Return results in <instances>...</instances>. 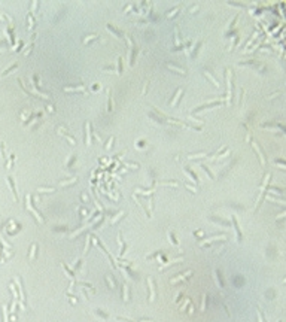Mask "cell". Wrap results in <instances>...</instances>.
Here are the masks:
<instances>
[{"label":"cell","mask_w":286,"mask_h":322,"mask_svg":"<svg viewBox=\"0 0 286 322\" xmlns=\"http://www.w3.org/2000/svg\"><path fill=\"white\" fill-rule=\"evenodd\" d=\"M95 37H97V36H95V35H91V36H88V37H85V39H84V43H88L89 40H93V39H95Z\"/></svg>","instance_id":"f35d334b"},{"label":"cell","mask_w":286,"mask_h":322,"mask_svg":"<svg viewBox=\"0 0 286 322\" xmlns=\"http://www.w3.org/2000/svg\"><path fill=\"white\" fill-rule=\"evenodd\" d=\"M182 94H183V88H179V90L176 91V94H174V98L171 100V106H173V107L177 105V102H179V98H180Z\"/></svg>","instance_id":"9c48e42d"},{"label":"cell","mask_w":286,"mask_h":322,"mask_svg":"<svg viewBox=\"0 0 286 322\" xmlns=\"http://www.w3.org/2000/svg\"><path fill=\"white\" fill-rule=\"evenodd\" d=\"M213 276H215V282L218 283V286L222 288V282H221V279H219V271H213Z\"/></svg>","instance_id":"d4e9b609"},{"label":"cell","mask_w":286,"mask_h":322,"mask_svg":"<svg viewBox=\"0 0 286 322\" xmlns=\"http://www.w3.org/2000/svg\"><path fill=\"white\" fill-rule=\"evenodd\" d=\"M137 194H140V195H151V194H152V192H154V188H152V190H145V191H143V190H137Z\"/></svg>","instance_id":"ffe728a7"},{"label":"cell","mask_w":286,"mask_h":322,"mask_svg":"<svg viewBox=\"0 0 286 322\" xmlns=\"http://www.w3.org/2000/svg\"><path fill=\"white\" fill-rule=\"evenodd\" d=\"M189 274H192V270H188V271H185L183 274H180V276H177V277H174L170 280V283H177V282H180V280H183L185 277H188Z\"/></svg>","instance_id":"8992f818"},{"label":"cell","mask_w":286,"mask_h":322,"mask_svg":"<svg viewBox=\"0 0 286 322\" xmlns=\"http://www.w3.org/2000/svg\"><path fill=\"white\" fill-rule=\"evenodd\" d=\"M270 177H271V174H267L265 176V179H264V183H262V186H261V192H259V197H258V200H256V204H255V210L258 209V206H259L261 200H262V197H264V192H265V188H267V185H268V181Z\"/></svg>","instance_id":"7a4b0ae2"},{"label":"cell","mask_w":286,"mask_h":322,"mask_svg":"<svg viewBox=\"0 0 286 322\" xmlns=\"http://www.w3.org/2000/svg\"><path fill=\"white\" fill-rule=\"evenodd\" d=\"M81 213H82V215H85V216H87V210H85V209H81Z\"/></svg>","instance_id":"db71d44e"},{"label":"cell","mask_w":286,"mask_h":322,"mask_svg":"<svg viewBox=\"0 0 286 322\" xmlns=\"http://www.w3.org/2000/svg\"><path fill=\"white\" fill-rule=\"evenodd\" d=\"M35 252H36V245H33V246H31V252H30V260L35 258Z\"/></svg>","instance_id":"60d3db41"},{"label":"cell","mask_w":286,"mask_h":322,"mask_svg":"<svg viewBox=\"0 0 286 322\" xmlns=\"http://www.w3.org/2000/svg\"><path fill=\"white\" fill-rule=\"evenodd\" d=\"M201 169H203V170H204V172H206V173H207V176H209V177H210V179H213V173H212V172H210V170H209V167H207V165L201 164Z\"/></svg>","instance_id":"83f0119b"},{"label":"cell","mask_w":286,"mask_h":322,"mask_svg":"<svg viewBox=\"0 0 286 322\" xmlns=\"http://www.w3.org/2000/svg\"><path fill=\"white\" fill-rule=\"evenodd\" d=\"M95 312H97V315H100V316H101V318H104V319L107 318V315H104L103 312H101V310H95Z\"/></svg>","instance_id":"f907efd6"},{"label":"cell","mask_w":286,"mask_h":322,"mask_svg":"<svg viewBox=\"0 0 286 322\" xmlns=\"http://www.w3.org/2000/svg\"><path fill=\"white\" fill-rule=\"evenodd\" d=\"M39 192H54V188H39Z\"/></svg>","instance_id":"8d00e7d4"},{"label":"cell","mask_w":286,"mask_h":322,"mask_svg":"<svg viewBox=\"0 0 286 322\" xmlns=\"http://www.w3.org/2000/svg\"><path fill=\"white\" fill-rule=\"evenodd\" d=\"M107 30H110V31H112V33H113L115 36H121V33H119V31H118L116 28H113V26H112V24H107Z\"/></svg>","instance_id":"f1b7e54d"},{"label":"cell","mask_w":286,"mask_h":322,"mask_svg":"<svg viewBox=\"0 0 286 322\" xmlns=\"http://www.w3.org/2000/svg\"><path fill=\"white\" fill-rule=\"evenodd\" d=\"M147 283H149V289H151L149 301H154V300H155V286H154V280H152V277H147Z\"/></svg>","instance_id":"5b68a950"},{"label":"cell","mask_w":286,"mask_h":322,"mask_svg":"<svg viewBox=\"0 0 286 322\" xmlns=\"http://www.w3.org/2000/svg\"><path fill=\"white\" fill-rule=\"evenodd\" d=\"M233 224H234V230H235V237H237V242L242 240V234H240V228H238V224H237V219L235 216H233Z\"/></svg>","instance_id":"30bf717a"},{"label":"cell","mask_w":286,"mask_h":322,"mask_svg":"<svg viewBox=\"0 0 286 322\" xmlns=\"http://www.w3.org/2000/svg\"><path fill=\"white\" fill-rule=\"evenodd\" d=\"M228 155H230V149H226V151H225V152H224V154H221L219 157H215V158H213V160H222V158L228 157Z\"/></svg>","instance_id":"1f68e13d"},{"label":"cell","mask_w":286,"mask_h":322,"mask_svg":"<svg viewBox=\"0 0 286 322\" xmlns=\"http://www.w3.org/2000/svg\"><path fill=\"white\" fill-rule=\"evenodd\" d=\"M235 40H237V36H234V37H233V40H231V46H230V51H233V49H234V46H235Z\"/></svg>","instance_id":"b9f144b4"},{"label":"cell","mask_w":286,"mask_h":322,"mask_svg":"<svg viewBox=\"0 0 286 322\" xmlns=\"http://www.w3.org/2000/svg\"><path fill=\"white\" fill-rule=\"evenodd\" d=\"M167 67L171 70H176V72H179V73H182V75H185V70L180 69V67H174V66H171V64H167Z\"/></svg>","instance_id":"f546056e"},{"label":"cell","mask_w":286,"mask_h":322,"mask_svg":"<svg viewBox=\"0 0 286 322\" xmlns=\"http://www.w3.org/2000/svg\"><path fill=\"white\" fill-rule=\"evenodd\" d=\"M93 90H94V91H98V90H101V85L97 82V84H94V85H93Z\"/></svg>","instance_id":"c3c4849f"},{"label":"cell","mask_w":286,"mask_h":322,"mask_svg":"<svg viewBox=\"0 0 286 322\" xmlns=\"http://www.w3.org/2000/svg\"><path fill=\"white\" fill-rule=\"evenodd\" d=\"M201 157H207V154H204V152H201V154H191V155H188V158L189 160H197V158H201Z\"/></svg>","instance_id":"44dd1931"},{"label":"cell","mask_w":286,"mask_h":322,"mask_svg":"<svg viewBox=\"0 0 286 322\" xmlns=\"http://www.w3.org/2000/svg\"><path fill=\"white\" fill-rule=\"evenodd\" d=\"M188 303H189V298H186V300H185V303H183V306H182V310H185V307L188 306Z\"/></svg>","instance_id":"816d5d0a"},{"label":"cell","mask_w":286,"mask_h":322,"mask_svg":"<svg viewBox=\"0 0 286 322\" xmlns=\"http://www.w3.org/2000/svg\"><path fill=\"white\" fill-rule=\"evenodd\" d=\"M206 298H207V295L203 294V303H201V310H203V312H204V309H206Z\"/></svg>","instance_id":"74e56055"},{"label":"cell","mask_w":286,"mask_h":322,"mask_svg":"<svg viewBox=\"0 0 286 322\" xmlns=\"http://www.w3.org/2000/svg\"><path fill=\"white\" fill-rule=\"evenodd\" d=\"M89 245H91V236H87V239H85V249H84V253L87 255L88 251H89Z\"/></svg>","instance_id":"d6986e66"},{"label":"cell","mask_w":286,"mask_h":322,"mask_svg":"<svg viewBox=\"0 0 286 322\" xmlns=\"http://www.w3.org/2000/svg\"><path fill=\"white\" fill-rule=\"evenodd\" d=\"M112 110V93L110 90H107V112Z\"/></svg>","instance_id":"ac0fdd59"},{"label":"cell","mask_w":286,"mask_h":322,"mask_svg":"<svg viewBox=\"0 0 286 322\" xmlns=\"http://www.w3.org/2000/svg\"><path fill=\"white\" fill-rule=\"evenodd\" d=\"M124 301H128V286L124 285Z\"/></svg>","instance_id":"d6a6232c"},{"label":"cell","mask_w":286,"mask_h":322,"mask_svg":"<svg viewBox=\"0 0 286 322\" xmlns=\"http://www.w3.org/2000/svg\"><path fill=\"white\" fill-rule=\"evenodd\" d=\"M204 75H206V76H207V78L210 79L212 82H213V85H215L216 88H219V87H221V84H219V82H218L216 79H215L213 76H212V73H210V72H207V70H206V72H204Z\"/></svg>","instance_id":"9a60e30c"},{"label":"cell","mask_w":286,"mask_h":322,"mask_svg":"<svg viewBox=\"0 0 286 322\" xmlns=\"http://www.w3.org/2000/svg\"><path fill=\"white\" fill-rule=\"evenodd\" d=\"M174 36H176V39H174V42H176V48H179V45H180V39H179V30H177V27L174 28Z\"/></svg>","instance_id":"cb8c5ba5"},{"label":"cell","mask_w":286,"mask_h":322,"mask_svg":"<svg viewBox=\"0 0 286 322\" xmlns=\"http://www.w3.org/2000/svg\"><path fill=\"white\" fill-rule=\"evenodd\" d=\"M270 201H276V203H279V204H285V201L283 200H276V198H273V197H268Z\"/></svg>","instance_id":"7dc6e473"},{"label":"cell","mask_w":286,"mask_h":322,"mask_svg":"<svg viewBox=\"0 0 286 322\" xmlns=\"http://www.w3.org/2000/svg\"><path fill=\"white\" fill-rule=\"evenodd\" d=\"M168 239H170V242L174 245V246H177V240L174 239V236H173V233H168Z\"/></svg>","instance_id":"836d02e7"},{"label":"cell","mask_w":286,"mask_h":322,"mask_svg":"<svg viewBox=\"0 0 286 322\" xmlns=\"http://www.w3.org/2000/svg\"><path fill=\"white\" fill-rule=\"evenodd\" d=\"M225 239V236L224 234H221V236H213V237H210V239H207V240H203V242H200V245L201 246H204V245H207V243H212V242H215V240H224Z\"/></svg>","instance_id":"ba28073f"},{"label":"cell","mask_w":286,"mask_h":322,"mask_svg":"<svg viewBox=\"0 0 286 322\" xmlns=\"http://www.w3.org/2000/svg\"><path fill=\"white\" fill-rule=\"evenodd\" d=\"M113 140H115V137H110V139H109V142H107V145H106V149H107V151H110V149H112V143H113Z\"/></svg>","instance_id":"e575fe53"},{"label":"cell","mask_w":286,"mask_h":322,"mask_svg":"<svg viewBox=\"0 0 286 322\" xmlns=\"http://www.w3.org/2000/svg\"><path fill=\"white\" fill-rule=\"evenodd\" d=\"M276 164H279L282 169H286V164H285V161H282V160H276Z\"/></svg>","instance_id":"ee69618b"},{"label":"cell","mask_w":286,"mask_h":322,"mask_svg":"<svg viewBox=\"0 0 286 322\" xmlns=\"http://www.w3.org/2000/svg\"><path fill=\"white\" fill-rule=\"evenodd\" d=\"M189 313H191V315L194 313V306H191V307H189Z\"/></svg>","instance_id":"9f6ffc18"},{"label":"cell","mask_w":286,"mask_h":322,"mask_svg":"<svg viewBox=\"0 0 286 322\" xmlns=\"http://www.w3.org/2000/svg\"><path fill=\"white\" fill-rule=\"evenodd\" d=\"M33 27H35V18H33V14H30L28 15V28L33 30Z\"/></svg>","instance_id":"484cf974"},{"label":"cell","mask_w":286,"mask_h":322,"mask_svg":"<svg viewBox=\"0 0 286 322\" xmlns=\"http://www.w3.org/2000/svg\"><path fill=\"white\" fill-rule=\"evenodd\" d=\"M183 172H185V174H186L188 177H191V179H192V182L195 183V185H197V183L200 182V181H198V177H197V174L194 173L192 170H189V167H185V169H183Z\"/></svg>","instance_id":"277c9868"},{"label":"cell","mask_w":286,"mask_h":322,"mask_svg":"<svg viewBox=\"0 0 286 322\" xmlns=\"http://www.w3.org/2000/svg\"><path fill=\"white\" fill-rule=\"evenodd\" d=\"M17 301H18V300L14 298V303H12V306H10V312H12V313H14V312H15V309H17Z\"/></svg>","instance_id":"7bdbcfd3"},{"label":"cell","mask_w":286,"mask_h":322,"mask_svg":"<svg viewBox=\"0 0 286 322\" xmlns=\"http://www.w3.org/2000/svg\"><path fill=\"white\" fill-rule=\"evenodd\" d=\"M124 215H125V212H119V213H116V216H115V218L112 219V224H115L116 221H119V219H121V218L124 216Z\"/></svg>","instance_id":"4dcf8cb0"},{"label":"cell","mask_w":286,"mask_h":322,"mask_svg":"<svg viewBox=\"0 0 286 322\" xmlns=\"http://www.w3.org/2000/svg\"><path fill=\"white\" fill-rule=\"evenodd\" d=\"M61 265H63V269L66 270V273L69 274V277H72V279H73V276H75V274H73V271H72V270H70L69 267H67V264H64V262H61Z\"/></svg>","instance_id":"603a6c76"},{"label":"cell","mask_w":286,"mask_h":322,"mask_svg":"<svg viewBox=\"0 0 286 322\" xmlns=\"http://www.w3.org/2000/svg\"><path fill=\"white\" fill-rule=\"evenodd\" d=\"M258 322H264V319H262V313H261L259 309H258Z\"/></svg>","instance_id":"681fc988"},{"label":"cell","mask_w":286,"mask_h":322,"mask_svg":"<svg viewBox=\"0 0 286 322\" xmlns=\"http://www.w3.org/2000/svg\"><path fill=\"white\" fill-rule=\"evenodd\" d=\"M8 183H9V186H10V191L14 192V197H15V200H18V195H17V188H15V183H14V179L9 176L8 177Z\"/></svg>","instance_id":"7c38bea8"},{"label":"cell","mask_w":286,"mask_h":322,"mask_svg":"<svg viewBox=\"0 0 286 322\" xmlns=\"http://www.w3.org/2000/svg\"><path fill=\"white\" fill-rule=\"evenodd\" d=\"M87 145H91V122H87Z\"/></svg>","instance_id":"5bb4252c"},{"label":"cell","mask_w":286,"mask_h":322,"mask_svg":"<svg viewBox=\"0 0 286 322\" xmlns=\"http://www.w3.org/2000/svg\"><path fill=\"white\" fill-rule=\"evenodd\" d=\"M27 209H28L30 212H31V213H33V215H35V216H36V219H37V221H39L40 224H43V218L40 216V213H39V212H37L36 209H33V206H27Z\"/></svg>","instance_id":"8fae6325"},{"label":"cell","mask_w":286,"mask_h":322,"mask_svg":"<svg viewBox=\"0 0 286 322\" xmlns=\"http://www.w3.org/2000/svg\"><path fill=\"white\" fill-rule=\"evenodd\" d=\"M67 93L69 91H85V85H78V87H67V88H64Z\"/></svg>","instance_id":"e0dca14e"},{"label":"cell","mask_w":286,"mask_h":322,"mask_svg":"<svg viewBox=\"0 0 286 322\" xmlns=\"http://www.w3.org/2000/svg\"><path fill=\"white\" fill-rule=\"evenodd\" d=\"M233 100V70L226 69V103L231 105Z\"/></svg>","instance_id":"6da1fadb"},{"label":"cell","mask_w":286,"mask_h":322,"mask_svg":"<svg viewBox=\"0 0 286 322\" xmlns=\"http://www.w3.org/2000/svg\"><path fill=\"white\" fill-rule=\"evenodd\" d=\"M177 10H180V6H176V8H174V9H171V10H170V12H168V14H167V17H168V18H171V17H174V15H176V12H177Z\"/></svg>","instance_id":"4316f807"},{"label":"cell","mask_w":286,"mask_h":322,"mask_svg":"<svg viewBox=\"0 0 286 322\" xmlns=\"http://www.w3.org/2000/svg\"><path fill=\"white\" fill-rule=\"evenodd\" d=\"M186 186H188V190H192V192H197V190H195V188H192L191 185H186Z\"/></svg>","instance_id":"f5cc1de1"},{"label":"cell","mask_w":286,"mask_h":322,"mask_svg":"<svg viewBox=\"0 0 286 322\" xmlns=\"http://www.w3.org/2000/svg\"><path fill=\"white\" fill-rule=\"evenodd\" d=\"M12 69H17V64H14V66H10V67H8L6 70H3V73L2 75H8V72L9 70H12Z\"/></svg>","instance_id":"bcb514c9"},{"label":"cell","mask_w":286,"mask_h":322,"mask_svg":"<svg viewBox=\"0 0 286 322\" xmlns=\"http://www.w3.org/2000/svg\"><path fill=\"white\" fill-rule=\"evenodd\" d=\"M58 133H60V134H63V136H64L66 139L69 140V142H70V145H76V140L73 139L72 136H69V134H67V131L64 130V128H61V127H58Z\"/></svg>","instance_id":"52a82bcc"},{"label":"cell","mask_w":286,"mask_h":322,"mask_svg":"<svg viewBox=\"0 0 286 322\" xmlns=\"http://www.w3.org/2000/svg\"><path fill=\"white\" fill-rule=\"evenodd\" d=\"M121 57H116V75H121L122 73V63H121Z\"/></svg>","instance_id":"2e32d148"},{"label":"cell","mask_w":286,"mask_h":322,"mask_svg":"<svg viewBox=\"0 0 286 322\" xmlns=\"http://www.w3.org/2000/svg\"><path fill=\"white\" fill-rule=\"evenodd\" d=\"M9 288H10V291L14 292V298L17 300V288H15V285H14V283H10V285H9Z\"/></svg>","instance_id":"d590c367"},{"label":"cell","mask_w":286,"mask_h":322,"mask_svg":"<svg viewBox=\"0 0 286 322\" xmlns=\"http://www.w3.org/2000/svg\"><path fill=\"white\" fill-rule=\"evenodd\" d=\"M76 181H78L76 177H72V179H67V181H61L60 185H61V186H64V185H70V183H75Z\"/></svg>","instance_id":"7402d4cb"},{"label":"cell","mask_w":286,"mask_h":322,"mask_svg":"<svg viewBox=\"0 0 286 322\" xmlns=\"http://www.w3.org/2000/svg\"><path fill=\"white\" fill-rule=\"evenodd\" d=\"M48 110H49V112H54V107H52V106L49 105V106H48Z\"/></svg>","instance_id":"11a10c76"},{"label":"cell","mask_w":286,"mask_h":322,"mask_svg":"<svg viewBox=\"0 0 286 322\" xmlns=\"http://www.w3.org/2000/svg\"><path fill=\"white\" fill-rule=\"evenodd\" d=\"M183 258L182 257H179V258H174V260H171V261H168L167 264H163L161 267H159V270H164L165 267H170V265H173V264H176V262H179V261H182Z\"/></svg>","instance_id":"4fadbf2b"},{"label":"cell","mask_w":286,"mask_h":322,"mask_svg":"<svg viewBox=\"0 0 286 322\" xmlns=\"http://www.w3.org/2000/svg\"><path fill=\"white\" fill-rule=\"evenodd\" d=\"M106 280H107V282L110 283V288H115V282H113L112 276H107V277H106Z\"/></svg>","instance_id":"ab89813d"},{"label":"cell","mask_w":286,"mask_h":322,"mask_svg":"<svg viewBox=\"0 0 286 322\" xmlns=\"http://www.w3.org/2000/svg\"><path fill=\"white\" fill-rule=\"evenodd\" d=\"M3 313H5V322H8V307L6 306H3Z\"/></svg>","instance_id":"f6af8a7d"},{"label":"cell","mask_w":286,"mask_h":322,"mask_svg":"<svg viewBox=\"0 0 286 322\" xmlns=\"http://www.w3.org/2000/svg\"><path fill=\"white\" fill-rule=\"evenodd\" d=\"M252 146H253V149H255V152L258 154V157H259V160H261V164L264 165V164H265V157H264V154L261 152V149H259V146H258V143H256V142H252Z\"/></svg>","instance_id":"3957f363"}]
</instances>
